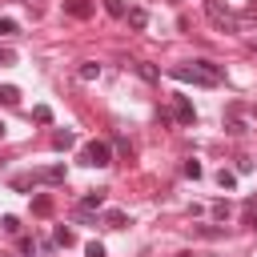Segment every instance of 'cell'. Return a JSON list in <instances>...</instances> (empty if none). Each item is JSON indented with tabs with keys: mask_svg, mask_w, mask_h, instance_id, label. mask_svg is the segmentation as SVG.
Instances as JSON below:
<instances>
[{
	"mask_svg": "<svg viewBox=\"0 0 257 257\" xmlns=\"http://www.w3.org/2000/svg\"><path fill=\"white\" fill-rule=\"evenodd\" d=\"M48 213H52V197L48 193H36L32 197V217H48Z\"/></svg>",
	"mask_w": 257,
	"mask_h": 257,
	"instance_id": "8",
	"label": "cell"
},
{
	"mask_svg": "<svg viewBox=\"0 0 257 257\" xmlns=\"http://www.w3.org/2000/svg\"><path fill=\"white\" fill-rule=\"evenodd\" d=\"M169 76H173V80H181V84H201V88H213V84H217V80H213V76H205L197 64H173V68H169Z\"/></svg>",
	"mask_w": 257,
	"mask_h": 257,
	"instance_id": "2",
	"label": "cell"
},
{
	"mask_svg": "<svg viewBox=\"0 0 257 257\" xmlns=\"http://www.w3.org/2000/svg\"><path fill=\"white\" fill-rule=\"evenodd\" d=\"M217 185H221V189H237V173H233V169H221V173H217Z\"/></svg>",
	"mask_w": 257,
	"mask_h": 257,
	"instance_id": "15",
	"label": "cell"
},
{
	"mask_svg": "<svg viewBox=\"0 0 257 257\" xmlns=\"http://www.w3.org/2000/svg\"><path fill=\"white\" fill-rule=\"evenodd\" d=\"M32 120H36V124H52V108H48V104H36V108H32Z\"/></svg>",
	"mask_w": 257,
	"mask_h": 257,
	"instance_id": "14",
	"label": "cell"
},
{
	"mask_svg": "<svg viewBox=\"0 0 257 257\" xmlns=\"http://www.w3.org/2000/svg\"><path fill=\"white\" fill-rule=\"evenodd\" d=\"M201 173H205V169H201V161H193V157H189V161H185V177H189V181H197Z\"/></svg>",
	"mask_w": 257,
	"mask_h": 257,
	"instance_id": "19",
	"label": "cell"
},
{
	"mask_svg": "<svg viewBox=\"0 0 257 257\" xmlns=\"http://www.w3.org/2000/svg\"><path fill=\"white\" fill-rule=\"evenodd\" d=\"M100 76V64L96 60H80V80H96Z\"/></svg>",
	"mask_w": 257,
	"mask_h": 257,
	"instance_id": "13",
	"label": "cell"
},
{
	"mask_svg": "<svg viewBox=\"0 0 257 257\" xmlns=\"http://www.w3.org/2000/svg\"><path fill=\"white\" fill-rule=\"evenodd\" d=\"M104 205V189H92V193H84V201H80V209H100Z\"/></svg>",
	"mask_w": 257,
	"mask_h": 257,
	"instance_id": "12",
	"label": "cell"
},
{
	"mask_svg": "<svg viewBox=\"0 0 257 257\" xmlns=\"http://www.w3.org/2000/svg\"><path fill=\"white\" fill-rule=\"evenodd\" d=\"M124 20H128L137 32H145V28H149V12H145V8H128V12H124Z\"/></svg>",
	"mask_w": 257,
	"mask_h": 257,
	"instance_id": "7",
	"label": "cell"
},
{
	"mask_svg": "<svg viewBox=\"0 0 257 257\" xmlns=\"http://www.w3.org/2000/svg\"><path fill=\"white\" fill-rule=\"evenodd\" d=\"M64 177H68L64 165H48V169H36V173H32V181H44V185H60Z\"/></svg>",
	"mask_w": 257,
	"mask_h": 257,
	"instance_id": "4",
	"label": "cell"
},
{
	"mask_svg": "<svg viewBox=\"0 0 257 257\" xmlns=\"http://www.w3.org/2000/svg\"><path fill=\"white\" fill-rule=\"evenodd\" d=\"M16 32H20V24L12 16H0V36H16Z\"/></svg>",
	"mask_w": 257,
	"mask_h": 257,
	"instance_id": "18",
	"label": "cell"
},
{
	"mask_svg": "<svg viewBox=\"0 0 257 257\" xmlns=\"http://www.w3.org/2000/svg\"><path fill=\"white\" fill-rule=\"evenodd\" d=\"M0 225H4V233H20V221L16 217H0Z\"/></svg>",
	"mask_w": 257,
	"mask_h": 257,
	"instance_id": "24",
	"label": "cell"
},
{
	"mask_svg": "<svg viewBox=\"0 0 257 257\" xmlns=\"http://www.w3.org/2000/svg\"><path fill=\"white\" fill-rule=\"evenodd\" d=\"M52 237H56V245H64V249L76 241V237H72V229H64V225H56V233H52Z\"/></svg>",
	"mask_w": 257,
	"mask_h": 257,
	"instance_id": "16",
	"label": "cell"
},
{
	"mask_svg": "<svg viewBox=\"0 0 257 257\" xmlns=\"http://www.w3.org/2000/svg\"><path fill=\"white\" fill-rule=\"evenodd\" d=\"M137 72H141V76H145V80H161V72H157V68H153V64H145V60H141V64H137Z\"/></svg>",
	"mask_w": 257,
	"mask_h": 257,
	"instance_id": "20",
	"label": "cell"
},
{
	"mask_svg": "<svg viewBox=\"0 0 257 257\" xmlns=\"http://www.w3.org/2000/svg\"><path fill=\"white\" fill-rule=\"evenodd\" d=\"M173 116H177L181 124H197V108H193V100H189L185 92L173 96Z\"/></svg>",
	"mask_w": 257,
	"mask_h": 257,
	"instance_id": "3",
	"label": "cell"
},
{
	"mask_svg": "<svg viewBox=\"0 0 257 257\" xmlns=\"http://www.w3.org/2000/svg\"><path fill=\"white\" fill-rule=\"evenodd\" d=\"M84 257H108V253H104L100 241H88V245H84Z\"/></svg>",
	"mask_w": 257,
	"mask_h": 257,
	"instance_id": "22",
	"label": "cell"
},
{
	"mask_svg": "<svg viewBox=\"0 0 257 257\" xmlns=\"http://www.w3.org/2000/svg\"><path fill=\"white\" fill-rule=\"evenodd\" d=\"M64 12L76 16V20H88V16H92V4H88V0H64Z\"/></svg>",
	"mask_w": 257,
	"mask_h": 257,
	"instance_id": "5",
	"label": "cell"
},
{
	"mask_svg": "<svg viewBox=\"0 0 257 257\" xmlns=\"http://www.w3.org/2000/svg\"><path fill=\"white\" fill-rule=\"evenodd\" d=\"M209 20H213L217 28H233V16H229V12H225L217 0H209Z\"/></svg>",
	"mask_w": 257,
	"mask_h": 257,
	"instance_id": "6",
	"label": "cell"
},
{
	"mask_svg": "<svg viewBox=\"0 0 257 257\" xmlns=\"http://www.w3.org/2000/svg\"><path fill=\"white\" fill-rule=\"evenodd\" d=\"M4 133H8V124H4V120H0V141H4Z\"/></svg>",
	"mask_w": 257,
	"mask_h": 257,
	"instance_id": "27",
	"label": "cell"
},
{
	"mask_svg": "<svg viewBox=\"0 0 257 257\" xmlns=\"http://www.w3.org/2000/svg\"><path fill=\"white\" fill-rule=\"evenodd\" d=\"M72 145H76V133H68V128L52 133V149H60V153H64V149H72Z\"/></svg>",
	"mask_w": 257,
	"mask_h": 257,
	"instance_id": "9",
	"label": "cell"
},
{
	"mask_svg": "<svg viewBox=\"0 0 257 257\" xmlns=\"http://www.w3.org/2000/svg\"><path fill=\"white\" fill-rule=\"evenodd\" d=\"M104 225H108V229H124V225H128V213H124V209H108V213H104Z\"/></svg>",
	"mask_w": 257,
	"mask_h": 257,
	"instance_id": "10",
	"label": "cell"
},
{
	"mask_svg": "<svg viewBox=\"0 0 257 257\" xmlns=\"http://www.w3.org/2000/svg\"><path fill=\"white\" fill-rule=\"evenodd\" d=\"M0 104H8V108L20 104V88L16 84H0Z\"/></svg>",
	"mask_w": 257,
	"mask_h": 257,
	"instance_id": "11",
	"label": "cell"
},
{
	"mask_svg": "<svg viewBox=\"0 0 257 257\" xmlns=\"http://www.w3.org/2000/svg\"><path fill=\"white\" fill-rule=\"evenodd\" d=\"M104 12H108V16H124L128 4H124V0H104Z\"/></svg>",
	"mask_w": 257,
	"mask_h": 257,
	"instance_id": "17",
	"label": "cell"
},
{
	"mask_svg": "<svg viewBox=\"0 0 257 257\" xmlns=\"http://www.w3.org/2000/svg\"><path fill=\"white\" fill-rule=\"evenodd\" d=\"M229 213H233L229 201H217V205H213V217H217V221H229Z\"/></svg>",
	"mask_w": 257,
	"mask_h": 257,
	"instance_id": "21",
	"label": "cell"
},
{
	"mask_svg": "<svg viewBox=\"0 0 257 257\" xmlns=\"http://www.w3.org/2000/svg\"><path fill=\"white\" fill-rule=\"evenodd\" d=\"M197 233H201V237H221V233H225V229H213V225H201V229H197Z\"/></svg>",
	"mask_w": 257,
	"mask_h": 257,
	"instance_id": "25",
	"label": "cell"
},
{
	"mask_svg": "<svg viewBox=\"0 0 257 257\" xmlns=\"http://www.w3.org/2000/svg\"><path fill=\"white\" fill-rule=\"evenodd\" d=\"M80 165H88V169L112 165V145H108V141H88V145L80 149Z\"/></svg>",
	"mask_w": 257,
	"mask_h": 257,
	"instance_id": "1",
	"label": "cell"
},
{
	"mask_svg": "<svg viewBox=\"0 0 257 257\" xmlns=\"http://www.w3.org/2000/svg\"><path fill=\"white\" fill-rule=\"evenodd\" d=\"M12 60H16V56H12L8 48H0V64H12Z\"/></svg>",
	"mask_w": 257,
	"mask_h": 257,
	"instance_id": "26",
	"label": "cell"
},
{
	"mask_svg": "<svg viewBox=\"0 0 257 257\" xmlns=\"http://www.w3.org/2000/svg\"><path fill=\"white\" fill-rule=\"evenodd\" d=\"M225 128H229V133H233V137H241V133H249V124H245V120H229V124H225Z\"/></svg>",
	"mask_w": 257,
	"mask_h": 257,
	"instance_id": "23",
	"label": "cell"
}]
</instances>
